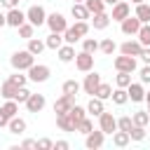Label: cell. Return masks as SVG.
I'll return each instance as SVG.
<instances>
[{
	"instance_id": "1",
	"label": "cell",
	"mask_w": 150,
	"mask_h": 150,
	"mask_svg": "<svg viewBox=\"0 0 150 150\" xmlns=\"http://www.w3.org/2000/svg\"><path fill=\"white\" fill-rule=\"evenodd\" d=\"M9 63H12L14 70H28V68L35 63V56H33L28 49H21V52H14V54H12Z\"/></svg>"
},
{
	"instance_id": "2",
	"label": "cell",
	"mask_w": 150,
	"mask_h": 150,
	"mask_svg": "<svg viewBox=\"0 0 150 150\" xmlns=\"http://www.w3.org/2000/svg\"><path fill=\"white\" fill-rule=\"evenodd\" d=\"M26 19H28V23H33L35 28H40V26L47 21V14H45V9H42L40 5H30L28 12H26Z\"/></svg>"
},
{
	"instance_id": "3",
	"label": "cell",
	"mask_w": 150,
	"mask_h": 150,
	"mask_svg": "<svg viewBox=\"0 0 150 150\" xmlns=\"http://www.w3.org/2000/svg\"><path fill=\"white\" fill-rule=\"evenodd\" d=\"M45 23L49 26V30H52V33H63V30L68 28V23H66V16H63V14H59V12L49 14Z\"/></svg>"
},
{
	"instance_id": "4",
	"label": "cell",
	"mask_w": 150,
	"mask_h": 150,
	"mask_svg": "<svg viewBox=\"0 0 150 150\" xmlns=\"http://www.w3.org/2000/svg\"><path fill=\"white\" fill-rule=\"evenodd\" d=\"M28 80H33V82H47L49 80V66H42V63H33L30 68H28Z\"/></svg>"
},
{
	"instance_id": "5",
	"label": "cell",
	"mask_w": 150,
	"mask_h": 150,
	"mask_svg": "<svg viewBox=\"0 0 150 150\" xmlns=\"http://www.w3.org/2000/svg\"><path fill=\"white\" fill-rule=\"evenodd\" d=\"M112 63H115V68L122 70V73H134V70H136V56H127V54H122V56H117Z\"/></svg>"
},
{
	"instance_id": "6",
	"label": "cell",
	"mask_w": 150,
	"mask_h": 150,
	"mask_svg": "<svg viewBox=\"0 0 150 150\" xmlns=\"http://www.w3.org/2000/svg\"><path fill=\"white\" fill-rule=\"evenodd\" d=\"M98 124H101V131L103 134H112V131H117V120L112 117V112H101L98 115Z\"/></svg>"
},
{
	"instance_id": "7",
	"label": "cell",
	"mask_w": 150,
	"mask_h": 150,
	"mask_svg": "<svg viewBox=\"0 0 150 150\" xmlns=\"http://www.w3.org/2000/svg\"><path fill=\"white\" fill-rule=\"evenodd\" d=\"M75 66H77V70L89 73V70L94 68V54H89V52H80V54L75 56Z\"/></svg>"
},
{
	"instance_id": "8",
	"label": "cell",
	"mask_w": 150,
	"mask_h": 150,
	"mask_svg": "<svg viewBox=\"0 0 150 150\" xmlns=\"http://www.w3.org/2000/svg\"><path fill=\"white\" fill-rule=\"evenodd\" d=\"M131 14V7H129V2H122V0H117L115 5H112V14H110V19L112 21H122V19H127Z\"/></svg>"
},
{
	"instance_id": "9",
	"label": "cell",
	"mask_w": 150,
	"mask_h": 150,
	"mask_svg": "<svg viewBox=\"0 0 150 150\" xmlns=\"http://www.w3.org/2000/svg\"><path fill=\"white\" fill-rule=\"evenodd\" d=\"M101 84V75L98 73H94V70H89V75H84V82H82V89H84V94H91L94 96V91H96V87Z\"/></svg>"
},
{
	"instance_id": "10",
	"label": "cell",
	"mask_w": 150,
	"mask_h": 150,
	"mask_svg": "<svg viewBox=\"0 0 150 150\" xmlns=\"http://www.w3.org/2000/svg\"><path fill=\"white\" fill-rule=\"evenodd\" d=\"M138 28H141V21H138L136 14H134V16L129 14L127 19H122V33H124V35H136Z\"/></svg>"
},
{
	"instance_id": "11",
	"label": "cell",
	"mask_w": 150,
	"mask_h": 150,
	"mask_svg": "<svg viewBox=\"0 0 150 150\" xmlns=\"http://www.w3.org/2000/svg\"><path fill=\"white\" fill-rule=\"evenodd\" d=\"M5 16H7V26H14V28H19V26L26 21V14H23L19 7H12Z\"/></svg>"
},
{
	"instance_id": "12",
	"label": "cell",
	"mask_w": 150,
	"mask_h": 150,
	"mask_svg": "<svg viewBox=\"0 0 150 150\" xmlns=\"http://www.w3.org/2000/svg\"><path fill=\"white\" fill-rule=\"evenodd\" d=\"M26 108H28V112H40L45 108V96L42 94H30L26 98Z\"/></svg>"
},
{
	"instance_id": "13",
	"label": "cell",
	"mask_w": 150,
	"mask_h": 150,
	"mask_svg": "<svg viewBox=\"0 0 150 150\" xmlns=\"http://www.w3.org/2000/svg\"><path fill=\"white\" fill-rule=\"evenodd\" d=\"M70 108H73V96H66V94H63L61 98L54 101V112H56V115H63V112H68Z\"/></svg>"
},
{
	"instance_id": "14",
	"label": "cell",
	"mask_w": 150,
	"mask_h": 150,
	"mask_svg": "<svg viewBox=\"0 0 150 150\" xmlns=\"http://www.w3.org/2000/svg\"><path fill=\"white\" fill-rule=\"evenodd\" d=\"M103 138H105V134H103L101 129H98V131H94V129H91V131L87 134V148H91V150L101 148V145H103Z\"/></svg>"
},
{
	"instance_id": "15",
	"label": "cell",
	"mask_w": 150,
	"mask_h": 150,
	"mask_svg": "<svg viewBox=\"0 0 150 150\" xmlns=\"http://www.w3.org/2000/svg\"><path fill=\"white\" fill-rule=\"evenodd\" d=\"M120 49H122V54H127V56H138L141 49H143V45L136 42V40H127V42H122Z\"/></svg>"
},
{
	"instance_id": "16",
	"label": "cell",
	"mask_w": 150,
	"mask_h": 150,
	"mask_svg": "<svg viewBox=\"0 0 150 150\" xmlns=\"http://www.w3.org/2000/svg\"><path fill=\"white\" fill-rule=\"evenodd\" d=\"M127 94H129V98H131L134 103H138V101L145 98V89H143V84H136V82H131V84L127 87Z\"/></svg>"
},
{
	"instance_id": "17",
	"label": "cell",
	"mask_w": 150,
	"mask_h": 150,
	"mask_svg": "<svg viewBox=\"0 0 150 150\" xmlns=\"http://www.w3.org/2000/svg\"><path fill=\"white\" fill-rule=\"evenodd\" d=\"M70 14H73L77 21H84V19H89V9H87V5H84V2H73V7H70Z\"/></svg>"
},
{
	"instance_id": "18",
	"label": "cell",
	"mask_w": 150,
	"mask_h": 150,
	"mask_svg": "<svg viewBox=\"0 0 150 150\" xmlns=\"http://www.w3.org/2000/svg\"><path fill=\"white\" fill-rule=\"evenodd\" d=\"M56 124H59V129H61V131H75V122H73V117H70L68 112L56 115Z\"/></svg>"
},
{
	"instance_id": "19",
	"label": "cell",
	"mask_w": 150,
	"mask_h": 150,
	"mask_svg": "<svg viewBox=\"0 0 150 150\" xmlns=\"http://www.w3.org/2000/svg\"><path fill=\"white\" fill-rule=\"evenodd\" d=\"M7 129H9V134H23L26 131V122L21 120V117H9V122H7Z\"/></svg>"
},
{
	"instance_id": "20",
	"label": "cell",
	"mask_w": 150,
	"mask_h": 150,
	"mask_svg": "<svg viewBox=\"0 0 150 150\" xmlns=\"http://www.w3.org/2000/svg\"><path fill=\"white\" fill-rule=\"evenodd\" d=\"M56 52H59V59H61L63 63H68V61H73V59H75V49H73V45H68V42H66V45H61Z\"/></svg>"
},
{
	"instance_id": "21",
	"label": "cell",
	"mask_w": 150,
	"mask_h": 150,
	"mask_svg": "<svg viewBox=\"0 0 150 150\" xmlns=\"http://www.w3.org/2000/svg\"><path fill=\"white\" fill-rule=\"evenodd\" d=\"M16 91H19V84H14V82H9V80H5V82H2V87H0L2 98H14V96H16Z\"/></svg>"
},
{
	"instance_id": "22",
	"label": "cell",
	"mask_w": 150,
	"mask_h": 150,
	"mask_svg": "<svg viewBox=\"0 0 150 150\" xmlns=\"http://www.w3.org/2000/svg\"><path fill=\"white\" fill-rule=\"evenodd\" d=\"M103 110H105V108H103V101H101L98 96H91V101L87 103V112H89V115H96V117H98V115H101Z\"/></svg>"
},
{
	"instance_id": "23",
	"label": "cell",
	"mask_w": 150,
	"mask_h": 150,
	"mask_svg": "<svg viewBox=\"0 0 150 150\" xmlns=\"http://www.w3.org/2000/svg\"><path fill=\"white\" fill-rule=\"evenodd\" d=\"M108 23H110V16H108L105 12H98V14H94V19H91V26H94L96 30H103Z\"/></svg>"
},
{
	"instance_id": "24",
	"label": "cell",
	"mask_w": 150,
	"mask_h": 150,
	"mask_svg": "<svg viewBox=\"0 0 150 150\" xmlns=\"http://www.w3.org/2000/svg\"><path fill=\"white\" fill-rule=\"evenodd\" d=\"M61 45H63V33H49L45 40V47H49V49H59Z\"/></svg>"
},
{
	"instance_id": "25",
	"label": "cell",
	"mask_w": 150,
	"mask_h": 150,
	"mask_svg": "<svg viewBox=\"0 0 150 150\" xmlns=\"http://www.w3.org/2000/svg\"><path fill=\"white\" fill-rule=\"evenodd\" d=\"M110 98H112V103H117V105H124V103L129 101V94H127V89H124V87H117V89H112Z\"/></svg>"
},
{
	"instance_id": "26",
	"label": "cell",
	"mask_w": 150,
	"mask_h": 150,
	"mask_svg": "<svg viewBox=\"0 0 150 150\" xmlns=\"http://www.w3.org/2000/svg\"><path fill=\"white\" fill-rule=\"evenodd\" d=\"M129 141H131V138H129V131H122V129H120V131H112V143H115L117 148L129 145Z\"/></svg>"
},
{
	"instance_id": "27",
	"label": "cell",
	"mask_w": 150,
	"mask_h": 150,
	"mask_svg": "<svg viewBox=\"0 0 150 150\" xmlns=\"http://www.w3.org/2000/svg\"><path fill=\"white\" fill-rule=\"evenodd\" d=\"M136 16L141 23H150V5H145V2L136 5Z\"/></svg>"
},
{
	"instance_id": "28",
	"label": "cell",
	"mask_w": 150,
	"mask_h": 150,
	"mask_svg": "<svg viewBox=\"0 0 150 150\" xmlns=\"http://www.w3.org/2000/svg\"><path fill=\"white\" fill-rule=\"evenodd\" d=\"M138 42L143 45V47H150V23H141V28H138Z\"/></svg>"
},
{
	"instance_id": "29",
	"label": "cell",
	"mask_w": 150,
	"mask_h": 150,
	"mask_svg": "<svg viewBox=\"0 0 150 150\" xmlns=\"http://www.w3.org/2000/svg\"><path fill=\"white\" fill-rule=\"evenodd\" d=\"M42 49H45V42H42V40H38V38H28V52H30L33 56L42 54Z\"/></svg>"
},
{
	"instance_id": "30",
	"label": "cell",
	"mask_w": 150,
	"mask_h": 150,
	"mask_svg": "<svg viewBox=\"0 0 150 150\" xmlns=\"http://www.w3.org/2000/svg\"><path fill=\"white\" fill-rule=\"evenodd\" d=\"M77 91H80V82H75V80H66V82H63V94H66V96H73V98H75Z\"/></svg>"
},
{
	"instance_id": "31",
	"label": "cell",
	"mask_w": 150,
	"mask_h": 150,
	"mask_svg": "<svg viewBox=\"0 0 150 150\" xmlns=\"http://www.w3.org/2000/svg\"><path fill=\"white\" fill-rule=\"evenodd\" d=\"M110 94H112V87H110V84H105V82H101V84L96 87V91H94V96H98L101 101L110 98Z\"/></svg>"
},
{
	"instance_id": "32",
	"label": "cell",
	"mask_w": 150,
	"mask_h": 150,
	"mask_svg": "<svg viewBox=\"0 0 150 150\" xmlns=\"http://www.w3.org/2000/svg\"><path fill=\"white\" fill-rule=\"evenodd\" d=\"M68 115L73 117V122H75V127H77V122H82V120L87 117V112H84V108H82V105H73V108L68 110Z\"/></svg>"
},
{
	"instance_id": "33",
	"label": "cell",
	"mask_w": 150,
	"mask_h": 150,
	"mask_svg": "<svg viewBox=\"0 0 150 150\" xmlns=\"http://www.w3.org/2000/svg\"><path fill=\"white\" fill-rule=\"evenodd\" d=\"M131 122H134V124H138V127H148V122H150V115H148V110H138V112H134Z\"/></svg>"
},
{
	"instance_id": "34",
	"label": "cell",
	"mask_w": 150,
	"mask_h": 150,
	"mask_svg": "<svg viewBox=\"0 0 150 150\" xmlns=\"http://www.w3.org/2000/svg\"><path fill=\"white\" fill-rule=\"evenodd\" d=\"M98 49H101L103 54H108V56H110V54L117 49V45H115V40H112V38H105L103 42H98Z\"/></svg>"
},
{
	"instance_id": "35",
	"label": "cell",
	"mask_w": 150,
	"mask_h": 150,
	"mask_svg": "<svg viewBox=\"0 0 150 150\" xmlns=\"http://www.w3.org/2000/svg\"><path fill=\"white\" fill-rule=\"evenodd\" d=\"M84 5H87V9H89V14H98V12H103V7H105L103 0H84Z\"/></svg>"
},
{
	"instance_id": "36",
	"label": "cell",
	"mask_w": 150,
	"mask_h": 150,
	"mask_svg": "<svg viewBox=\"0 0 150 150\" xmlns=\"http://www.w3.org/2000/svg\"><path fill=\"white\" fill-rule=\"evenodd\" d=\"M70 28H73V33H75L80 40L89 33V23H87V21H77V23H75V26H70Z\"/></svg>"
},
{
	"instance_id": "37",
	"label": "cell",
	"mask_w": 150,
	"mask_h": 150,
	"mask_svg": "<svg viewBox=\"0 0 150 150\" xmlns=\"http://www.w3.org/2000/svg\"><path fill=\"white\" fill-rule=\"evenodd\" d=\"M115 84L117 87H129L131 84V73H122V70H117V77H115Z\"/></svg>"
},
{
	"instance_id": "38",
	"label": "cell",
	"mask_w": 150,
	"mask_h": 150,
	"mask_svg": "<svg viewBox=\"0 0 150 150\" xmlns=\"http://www.w3.org/2000/svg\"><path fill=\"white\" fill-rule=\"evenodd\" d=\"M129 138H131V141H143V138H145V127L134 124V127L129 129Z\"/></svg>"
},
{
	"instance_id": "39",
	"label": "cell",
	"mask_w": 150,
	"mask_h": 150,
	"mask_svg": "<svg viewBox=\"0 0 150 150\" xmlns=\"http://www.w3.org/2000/svg\"><path fill=\"white\" fill-rule=\"evenodd\" d=\"M91 129H94V122H91L89 117H84V120H82V122H77V127H75V131H80V134H84V136H87Z\"/></svg>"
},
{
	"instance_id": "40",
	"label": "cell",
	"mask_w": 150,
	"mask_h": 150,
	"mask_svg": "<svg viewBox=\"0 0 150 150\" xmlns=\"http://www.w3.org/2000/svg\"><path fill=\"white\" fill-rule=\"evenodd\" d=\"M98 49V42L94 40V38H84L82 40V52H89V54H94Z\"/></svg>"
},
{
	"instance_id": "41",
	"label": "cell",
	"mask_w": 150,
	"mask_h": 150,
	"mask_svg": "<svg viewBox=\"0 0 150 150\" xmlns=\"http://www.w3.org/2000/svg\"><path fill=\"white\" fill-rule=\"evenodd\" d=\"M33 30H35V26H33V23H26V21H23V23L19 26V35H21V38H26V40H28V38H33Z\"/></svg>"
},
{
	"instance_id": "42",
	"label": "cell",
	"mask_w": 150,
	"mask_h": 150,
	"mask_svg": "<svg viewBox=\"0 0 150 150\" xmlns=\"http://www.w3.org/2000/svg\"><path fill=\"white\" fill-rule=\"evenodd\" d=\"M2 108H5V112H7L9 117H14V115L19 112V105H16V101H14V98H7V103H5Z\"/></svg>"
},
{
	"instance_id": "43",
	"label": "cell",
	"mask_w": 150,
	"mask_h": 150,
	"mask_svg": "<svg viewBox=\"0 0 150 150\" xmlns=\"http://www.w3.org/2000/svg\"><path fill=\"white\" fill-rule=\"evenodd\" d=\"M7 80H9V82H14V84H19V87H26V80H28V77H26V75H21V70H16V73H14V75H9Z\"/></svg>"
},
{
	"instance_id": "44",
	"label": "cell",
	"mask_w": 150,
	"mask_h": 150,
	"mask_svg": "<svg viewBox=\"0 0 150 150\" xmlns=\"http://www.w3.org/2000/svg\"><path fill=\"white\" fill-rule=\"evenodd\" d=\"M131 127H134V122H131V117H129V115H124V117H120V120H117V129L129 131Z\"/></svg>"
},
{
	"instance_id": "45",
	"label": "cell",
	"mask_w": 150,
	"mask_h": 150,
	"mask_svg": "<svg viewBox=\"0 0 150 150\" xmlns=\"http://www.w3.org/2000/svg\"><path fill=\"white\" fill-rule=\"evenodd\" d=\"M30 96V91L26 89V87H19V91H16V96H14V101L16 103H26V98Z\"/></svg>"
},
{
	"instance_id": "46",
	"label": "cell",
	"mask_w": 150,
	"mask_h": 150,
	"mask_svg": "<svg viewBox=\"0 0 150 150\" xmlns=\"http://www.w3.org/2000/svg\"><path fill=\"white\" fill-rule=\"evenodd\" d=\"M141 82H143V84H150V63H145V66L141 68Z\"/></svg>"
},
{
	"instance_id": "47",
	"label": "cell",
	"mask_w": 150,
	"mask_h": 150,
	"mask_svg": "<svg viewBox=\"0 0 150 150\" xmlns=\"http://www.w3.org/2000/svg\"><path fill=\"white\" fill-rule=\"evenodd\" d=\"M38 148H45V150H47V148H54V143H52L49 138H40V141H38Z\"/></svg>"
},
{
	"instance_id": "48",
	"label": "cell",
	"mask_w": 150,
	"mask_h": 150,
	"mask_svg": "<svg viewBox=\"0 0 150 150\" xmlns=\"http://www.w3.org/2000/svg\"><path fill=\"white\" fill-rule=\"evenodd\" d=\"M138 56H141V59H143V61H145V63H150V47H143V49H141V54H138Z\"/></svg>"
},
{
	"instance_id": "49",
	"label": "cell",
	"mask_w": 150,
	"mask_h": 150,
	"mask_svg": "<svg viewBox=\"0 0 150 150\" xmlns=\"http://www.w3.org/2000/svg\"><path fill=\"white\" fill-rule=\"evenodd\" d=\"M7 122H9V115L5 112V108H0V127H7Z\"/></svg>"
},
{
	"instance_id": "50",
	"label": "cell",
	"mask_w": 150,
	"mask_h": 150,
	"mask_svg": "<svg viewBox=\"0 0 150 150\" xmlns=\"http://www.w3.org/2000/svg\"><path fill=\"white\" fill-rule=\"evenodd\" d=\"M16 2H19V0H0V5H2V7H7V9L16 7Z\"/></svg>"
},
{
	"instance_id": "51",
	"label": "cell",
	"mask_w": 150,
	"mask_h": 150,
	"mask_svg": "<svg viewBox=\"0 0 150 150\" xmlns=\"http://www.w3.org/2000/svg\"><path fill=\"white\" fill-rule=\"evenodd\" d=\"M21 148H38V141H30V138H28V141L21 143Z\"/></svg>"
},
{
	"instance_id": "52",
	"label": "cell",
	"mask_w": 150,
	"mask_h": 150,
	"mask_svg": "<svg viewBox=\"0 0 150 150\" xmlns=\"http://www.w3.org/2000/svg\"><path fill=\"white\" fill-rule=\"evenodd\" d=\"M54 148H59V150H66V148H68V141H56V143H54Z\"/></svg>"
},
{
	"instance_id": "53",
	"label": "cell",
	"mask_w": 150,
	"mask_h": 150,
	"mask_svg": "<svg viewBox=\"0 0 150 150\" xmlns=\"http://www.w3.org/2000/svg\"><path fill=\"white\" fill-rule=\"evenodd\" d=\"M2 26H7V16L0 12V28H2Z\"/></svg>"
},
{
	"instance_id": "54",
	"label": "cell",
	"mask_w": 150,
	"mask_h": 150,
	"mask_svg": "<svg viewBox=\"0 0 150 150\" xmlns=\"http://www.w3.org/2000/svg\"><path fill=\"white\" fill-rule=\"evenodd\" d=\"M145 101H148V105H150V91H145Z\"/></svg>"
},
{
	"instance_id": "55",
	"label": "cell",
	"mask_w": 150,
	"mask_h": 150,
	"mask_svg": "<svg viewBox=\"0 0 150 150\" xmlns=\"http://www.w3.org/2000/svg\"><path fill=\"white\" fill-rule=\"evenodd\" d=\"M103 2H105V5H115L117 0H103Z\"/></svg>"
},
{
	"instance_id": "56",
	"label": "cell",
	"mask_w": 150,
	"mask_h": 150,
	"mask_svg": "<svg viewBox=\"0 0 150 150\" xmlns=\"http://www.w3.org/2000/svg\"><path fill=\"white\" fill-rule=\"evenodd\" d=\"M131 2H134V5H141V2H145V0H131Z\"/></svg>"
},
{
	"instance_id": "57",
	"label": "cell",
	"mask_w": 150,
	"mask_h": 150,
	"mask_svg": "<svg viewBox=\"0 0 150 150\" xmlns=\"http://www.w3.org/2000/svg\"><path fill=\"white\" fill-rule=\"evenodd\" d=\"M73 2H84V0H73Z\"/></svg>"
},
{
	"instance_id": "58",
	"label": "cell",
	"mask_w": 150,
	"mask_h": 150,
	"mask_svg": "<svg viewBox=\"0 0 150 150\" xmlns=\"http://www.w3.org/2000/svg\"><path fill=\"white\" fill-rule=\"evenodd\" d=\"M148 115H150V110H148Z\"/></svg>"
}]
</instances>
